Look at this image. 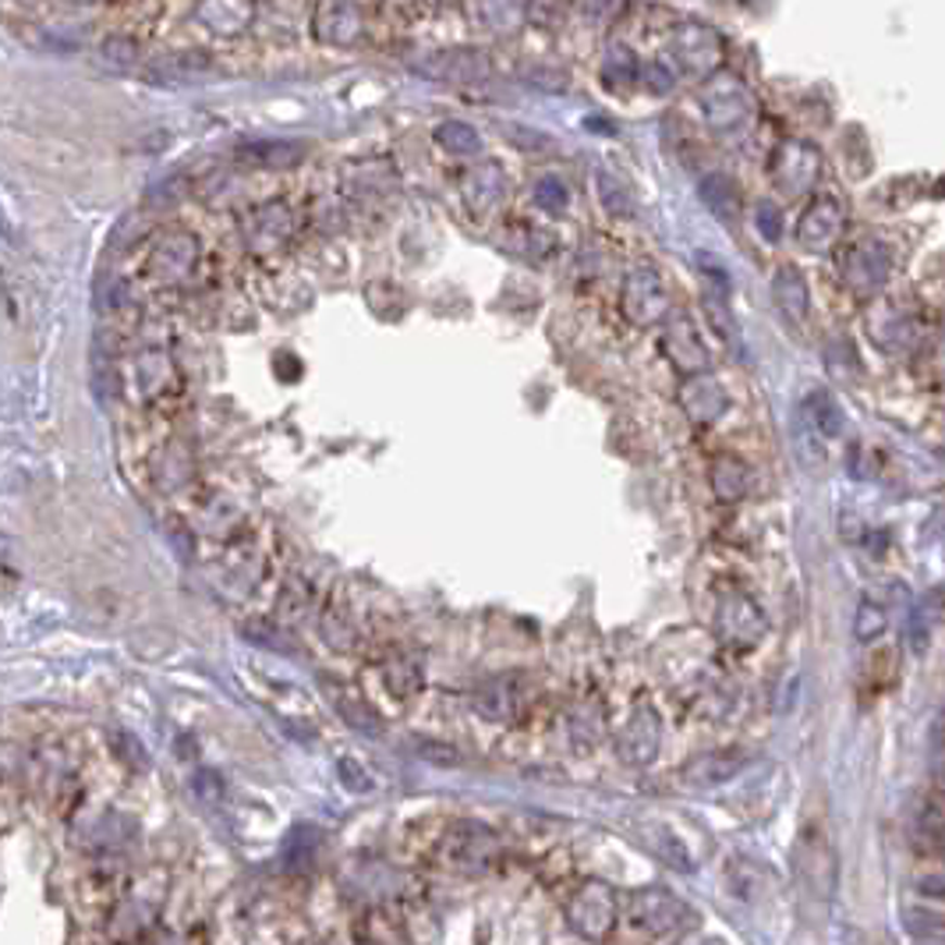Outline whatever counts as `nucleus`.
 Here are the masks:
<instances>
[{"label":"nucleus","instance_id":"nucleus-1","mask_svg":"<svg viewBox=\"0 0 945 945\" xmlns=\"http://www.w3.org/2000/svg\"><path fill=\"white\" fill-rule=\"evenodd\" d=\"M167 903V874L150 868L142 874H128L111 907L100 914L103 945H142L159 928V914Z\"/></svg>","mask_w":945,"mask_h":945},{"label":"nucleus","instance_id":"nucleus-2","mask_svg":"<svg viewBox=\"0 0 945 945\" xmlns=\"http://www.w3.org/2000/svg\"><path fill=\"white\" fill-rule=\"evenodd\" d=\"M319 634L336 655H350L361 644L366 634H361V620L355 613L350 596H344V591L330 596V602L322 605V616H319Z\"/></svg>","mask_w":945,"mask_h":945},{"label":"nucleus","instance_id":"nucleus-3","mask_svg":"<svg viewBox=\"0 0 945 945\" xmlns=\"http://www.w3.org/2000/svg\"><path fill=\"white\" fill-rule=\"evenodd\" d=\"M380 684L390 698L404 701L422 687V666L411 655H390L386 663H380Z\"/></svg>","mask_w":945,"mask_h":945},{"label":"nucleus","instance_id":"nucleus-4","mask_svg":"<svg viewBox=\"0 0 945 945\" xmlns=\"http://www.w3.org/2000/svg\"><path fill=\"white\" fill-rule=\"evenodd\" d=\"M241 159H248L252 167H266V170H288V167H298L305 159L302 145H291V142H259V145H248V150L238 153Z\"/></svg>","mask_w":945,"mask_h":945},{"label":"nucleus","instance_id":"nucleus-5","mask_svg":"<svg viewBox=\"0 0 945 945\" xmlns=\"http://www.w3.org/2000/svg\"><path fill=\"white\" fill-rule=\"evenodd\" d=\"M142 945H202V935L192 928H156Z\"/></svg>","mask_w":945,"mask_h":945},{"label":"nucleus","instance_id":"nucleus-6","mask_svg":"<svg viewBox=\"0 0 945 945\" xmlns=\"http://www.w3.org/2000/svg\"><path fill=\"white\" fill-rule=\"evenodd\" d=\"M336 708H341V712H344V719H347L350 726H358V730H375V723H372V708H369V705H361V701H355L350 694L336 698Z\"/></svg>","mask_w":945,"mask_h":945}]
</instances>
